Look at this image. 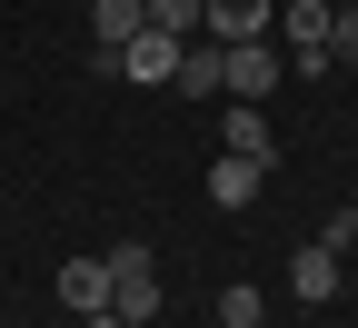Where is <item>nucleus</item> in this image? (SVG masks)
Listing matches in <instances>:
<instances>
[{
  "label": "nucleus",
  "instance_id": "nucleus-4",
  "mask_svg": "<svg viewBox=\"0 0 358 328\" xmlns=\"http://www.w3.org/2000/svg\"><path fill=\"white\" fill-rule=\"evenodd\" d=\"M110 70H120V80H140V90H159V80H179V40H169V30H140Z\"/></svg>",
  "mask_w": 358,
  "mask_h": 328
},
{
  "label": "nucleus",
  "instance_id": "nucleus-9",
  "mask_svg": "<svg viewBox=\"0 0 358 328\" xmlns=\"http://www.w3.org/2000/svg\"><path fill=\"white\" fill-rule=\"evenodd\" d=\"M219 150H239V159H279V139H268L259 100H239V110H229V129H219Z\"/></svg>",
  "mask_w": 358,
  "mask_h": 328
},
{
  "label": "nucleus",
  "instance_id": "nucleus-6",
  "mask_svg": "<svg viewBox=\"0 0 358 328\" xmlns=\"http://www.w3.org/2000/svg\"><path fill=\"white\" fill-rule=\"evenodd\" d=\"M259 179H268V159L219 150V159H209V209H249V199H259Z\"/></svg>",
  "mask_w": 358,
  "mask_h": 328
},
{
  "label": "nucleus",
  "instance_id": "nucleus-3",
  "mask_svg": "<svg viewBox=\"0 0 358 328\" xmlns=\"http://www.w3.org/2000/svg\"><path fill=\"white\" fill-rule=\"evenodd\" d=\"M150 30V0H90V40H100V70Z\"/></svg>",
  "mask_w": 358,
  "mask_h": 328
},
{
  "label": "nucleus",
  "instance_id": "nucleus-8",
  "mask_svg": "<svg viewBox=\"0 0 358 328\" xmlns=\"http://www.w3.org/2000/svg\"><path fill=\"white\" fill-rule=\"evenodd\" d=\"M60 308H110V259H60Z\"/></svg>",
  "mask_w": 358,
  "mask_h": 328
},
{
  "label": "nucleus",
  "instance_id": "nucleus-11",
  "mask_svg": "<svg viewBox=\"0 0 358 328\" xmlns=\"http://www.w3.org/2000/svg\"><path fill=\"white\" fill-rule=\"evenodd\" d=\"M150 30H169V40L209 30V0H150Z\"/></svg>",
  "mask_w": 358,
  "mask_h": 328
},
{
  "label": "nucleus",
  "instance_id": "nucleus-15",
  "mask_svg": "<svg viewBox=\"0 0 358 328\" xmlns=\"http://www.w3.org/2000/svg\"><path fill=\"white\" fill-rule=\"evenodd\" d=\"M90 328H129V318H120V308H90Z\"/></svg>",
  "mask_w": 358,
  "mask_h": 328
},
{
  "label": "nucleus",
  "instance_id": "nucleus-2",
  "mask_svg": "<svg viewBox=\"0 0 358 328\" xmlns=\"http://www.w3.org/2000/svg\"><path fill=\"white\" fill-rule=\"evenodd\" d=\"M219 90H229V100H268V90H279V50H268V40H229V50H219Z\"/></svg>",
  "mask_w": 358,
  "mask_h": 328
},
{
  "label": "nucleus",
  "instance_id": "nucleus-13",
  "mask_svg": "<svg viewBox=\"0 0 358 328\" xmlns=\"http://www.w3.org/2000/svg\"><path fill=\"white\" fill-rule=\"evenodd\" d=\"M329 60H358V10H338V20H329Z\"/></svg>",
  "mask_w": 358,
  "mask_h": 328
},
{
  "label": "nucleus",
  "instance_id": "nucleus-14",
  "mask_svg": "<svg viewBox=\"0 0 358 328\" xmlns=\"http://www.w3.org/2000/svg\"><path fill=\"white\" fill-rule=\"evenodd\" d=\"M329 239H348V249H358V209H348V219H338V229H329Z\"/></svg>",
  "mask_w": 358,
  "mask_h": 328
},
{
  "label": "nucleus",
  "instance_id": "nucleus-7",
  "mask_svg": "<svg viewBox=\"0 0 358 328\" xmlns=\"http://www.w3.org/2000/svg\"><path fill=\"white\" fill-rule=\"evenodd\" d=\"M289 289H299V299H308V308H319V299H329V289H338V239H308V249H299V259H289Z\"/></svg>",
  "mask_w": 358,
  "mask_h": 328
},
{
  "label": "nucleus",
  "instance_id": "nucleus-5",
  "mask_svg": "<svg viewBox=\"0 0 358 328\" xmlns=\"http://www.w3.org/2000/svg\"><path fill=\"white\" fill-rule=\"evenodd\" d=\"M279 30V0H209V40L229 50V40H268Z\"/></svg>",
  "mask_w": 358,
  "mask_h": 328
},
{
  "label": "nucleus",
  "instance_id": "nucleus-10",
  "mask_svg": "<svg viewBox=\"0 0 358 328\" xmlns=\"http://www.w3.org/2000/svg\"><path fill=\"white\" fill-rule=\"evenodd\" d=\"M219 90V40H179V100Z\"/></svg>",
  "mask_w": 358,
  "mask_h": 328
},
{
  "label": "nucleus",
  "instance_id": "nucleus-12",
  "mask_svg": "<svg viewBox=\"0 0 358 328\" xmlns=\"http://www.w3.org/2000/svg\"><path fill=\"white\" fill-rule=\"evenodd\" d=\"M219 328H259V289H219Z\"/></svg>",
  "mask_w": 358,
  "mask_h": 328
},
{
  "label": "nucleus",
  "instance_id": "nucleus-1",
  "mask_svg": "<svg viewBox=\"0 0 358 328\" xmlns=\"http://www.w3.org/2000/svg\"><path fill=\"white\" fill-rule=\"evenodd\" d=\"M110 308L120 318H159V259H150V239L110 249Z\"/></svg>",
  "mask_w": 358,
  "mask_h": 328
},
{
  "label": "nucleus",
  "instance_id": "nucleus-16",
  "mask_svg": "<svg viewBox=\"0 0 358 328\" xmlns=\"http://www.w3.org/2000/svg\"><path fill=\"white\" fill-rule=\"evenodd\" d=\"M329 10H358V0H329Z\"/></svg>",
  "mask_w": 358,
  "mask_h": 328
}]
</instances>
